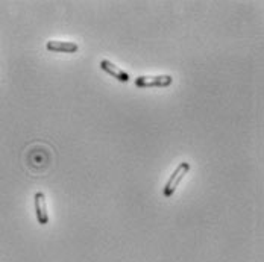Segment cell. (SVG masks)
I'll return each mask as SVG.
<instances>
[{
    "instance_id": "1",
    "label": "cell",
    "mask_w": 264,
    "mask_h": 262,
    "mask_svg": "<svg viewBox=\"0 0 264 262\" xmlns=\"http://www.w3.org/2000/svg\"><path fill=\"white\" fill-rule=\"evenodd\" d=\"M188 171H190V164H188V162H181V164L175 168V171L172 173V176L169 177L167 183L164 185V188H163L164 197L173 196V193L176 191V188L179 186V183L182 182V179L187 176Z\"/></svg>"
},
{
    "instance_id": "2",
    "label": "cell",
    "mask_w": 264,
    "mask_h": 262,
    "mask_svg": "<svg viewBox=\"0 0 264 262\" xmlns=\"http://www.w3.org/2000/svg\"><path fill=\"white\" fill-rule=\"evenodd\" d=\"M173 82V78L170 74H160V76H140L135 79V85L138 88H166L170 87Z\"/></svg>"
},
{
    "instance_id": "3",
    "label": "cell",
    "mask_w": 264,
    "mask_h": 262,
    "mask_svg": "<svg viewBox=\"0 0 264 262\" xmlns=\"http://www.w3.org/2000/svg\"><path fill=\"white\" fill-rule=\"evenodd\" d=\"M35 212H36V220H38L40 224L49 223L47 203H46V196L43 191H38L35 194Z\"/></svg>"
},
{
    "instance_id": "4",
    "label": "cell",
    "mask_w": 264,
    "mask_h": 262,
    "mask_svg": "<svg viewBox=\"0 0 264 262\" xmlns=\"http://www.w3.org/2000/svg\"><path fill=\"white\" fill-rule=\"evenodd\" d=\"M100 67H102L103 71H106L108 74H111V76H114L120 82H128L129 81V74L125 70H122L120 67H117L116 64H112L111 61H108V59H102Z\"/></svg>"
},
{
    "instance_id": "5",
    "label": "cell",
    "mask_w": 264,
    "mask_h": 262,
    "mask_svg": "<svg viewBox=\"0 0 264 262\" xmlns=\"http://www.w3.org/2000/svg\"><path fill=\"white\" fill-rule=\"evenodd\" d=\"M47 50L50 52H61V53H73V52H78V44L76 43H71V41H55L50 40L46 44Z\"/></svg>"
}]
</instances>
